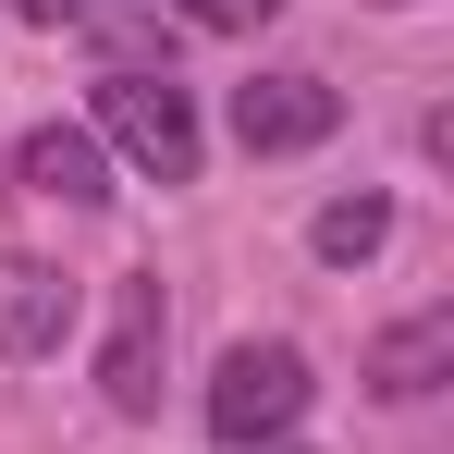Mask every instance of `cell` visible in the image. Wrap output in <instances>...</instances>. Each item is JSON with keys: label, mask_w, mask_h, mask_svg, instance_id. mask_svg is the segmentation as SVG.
Instances as JSON below:
<instances>
[{"label": "cell", "mask_w": 454, "mask_h": 454, "mask_svg": "<svg viewBox=\"0 0 454 454\" xmlns=\"http://www.w3.org/2000/svg\"><path fill=\"white\" fill-rule=\"evenodd\" d=\"M86 136L98 148H123L148 184H197V160H209V136H197V98L172 74H98V98H86Z\"/></svg>", "instance_id": "obj_1"}, {"label": "cell", "mask_w": 454, "mask_h": 454, "mask_svg": "<svg viewBox=\"0 0 454 454\" xmlns=\"http://www.w3.org/2000/svg\"><path fill=\"white\" fill-rule=\"evenodd\" d=\"M307 344H233L222 369H209V442H233V454H270L283 430L307 418Z\"/></svg>", "instance_id": "obj_2"}, {"label": "cell", "mask_w": 454, "mask_h": 454, "mask_svg": "<svg viewBox=\"0 0 454 454\" xmlns=\"http://www.w3.org/2000/svg\"><path fill=\"white\" fill-rule=\"evenodd\" d=\"M160 344H172L160 270H123V283H111V344H98V393H111V418H160Z\"/></svg>", "instance_id": "obj_3"}, {"label": "cell", "mask_w": 454, "mask_h": 454, "mask_svg": "<svg viewBox=\"0 0 454 454\" xmlns=\"http://www.w3.org/2000/svg\"><path fill=\"white\" fill-rule=\"evenodd\" d=\"M344 123V86H319V74H246L233 86V136L258 160H295V148H319Z\"/></svg>", "instance_id": "obj_4"}, {"label": "cell", "mask_w": 454, "mask_h": 454, "mask_svg": "<svg viewBox=\"0 0 454 454\" xmlns=\"http://www.w3.org/2000/svg\"><path fill=\"white\" fill-rule=\"evenodd\" d=\"M12 184L50 197V209H98V197H111V148H98L86 123H37V136L12 148Z\"/></svg>", "instance_id": "obj_5"}, {"label": "cell", "mask_w": 454, "mask_h": 454, "mask_svg": "<svg viewBox=\"0 0 454 454\" xmlns=\"http://www.w3.org/2000/svg\"><path fill=\"white\" fill-rule=\"evenodd\" d=\"M62 332H74V283H62L50 258L0 246V356H50Z\"/></svg>", "instance_id": "obj_6"}, {"label": "cell", "mask_w": 454, "mask_h": 454, "mask_svg": "<svg viewBox=\"0 0 454 454\" xmlns=\"http://www.w3.org/2000/svg\"><path fill=\"white\" fill-rule=\"evenodd\" d=\"M442 369H454V307H418V319H393V332L369 344V393H380V405L442 393Z\"/></svg>", "instance_id": "obj_7"}, {"label": "cell", "mask_w": 454, "mask_h": 454, "mask_svg": "<svg viewBox=\"0 0 454 454\" xmlns=\"http://www.w3.org/2000/svg\"><path fill=\"white\" fill-rule=\"evenodd\" d=\"M380 233H393V209H380V197H332V209L307 222V246H319L332 270H356V258H380Z\"/></svg>", "instance_id": "obj_8"}, {"label": "cell", "mask_w": 454, "mask_h": 454, "mask_svg": "<svg viewBox=\"0 0 454 454\" xmlns=\"http://www.w3.org/2000/svg\"><path fill=\"white\" fill-rule=\"evenodd\" d=\"M172 12H184V25H209V37H246V25H270L283 0H172Z\"/></svg>", "instance_id": "obj_9"}, {"label": "cell", "mask_w": 454, "mask_h": 454, "mask_svg": "<svg viewBox=\"0 0 454 454\" xmlns=\"http://www.w3.org/2000/svg\"><path fill=\"white\" fill-rule=\"evenodd\" d=\"M25 25H86V12H111V0H12Z\"/></svg>", "instance_id": "obj_10"}, {"label": "cell", "mask_w": 454, "mask_h": 454, "mask_svg": "<svg viewBox=\"0 0 454 454\" xmlns=\"http://www.w3.org/2000/svg\"><path fill=\"white\" fill-rule=\"evenodd\" d=\"M393 12H405V0H393Z\"/></svg>", "instance_id": "obj_11"}]
</instances>
